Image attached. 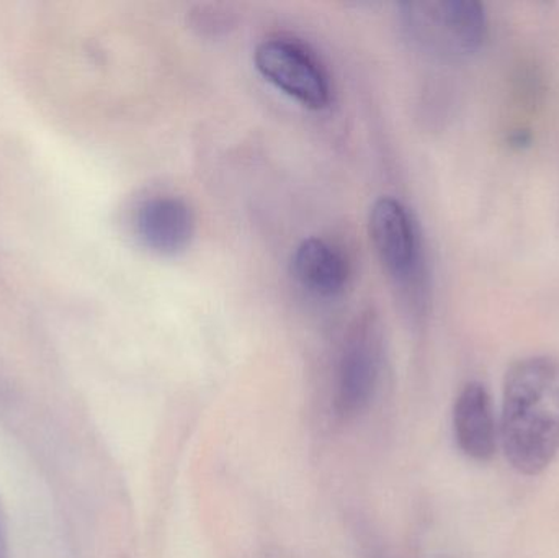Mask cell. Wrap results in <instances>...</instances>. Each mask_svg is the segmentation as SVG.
<instances>
[{"label":"cell","instance_id":"cell-1","mask_svg":"<svg viewBox=\"0 0 559 558\" xmlns=\"http://www.w3.org/2000/svg\"><path fill=\"white\" fill-rule=\"evenodd\" d=\"M499 441L511 467L544 474L559 454V360L528 356L509 367L502 389Z\"/></svg>","mask_w":559,"mask_h":558},{"label":"cell","instance_id":"cell-2","mask_svg":"<svg viewBox=\"0 0 559 558\" xmlns=\"http://www.w3.org/2000/svg\"><path fill=\"white\" fill-rule=\"evenodd\" d=\"M403 22L414 41L447 58L473 55L488 38V13L476 0L407 2Z\"/></svg>","mask_w":559,"mask_h":558},{"label":"cell","instance_id":"cell-3","mask_svg":"<svg viewBox=\"0 0 559 558\" xmlns=\"http://www.w3.org/2000/svg\"><path fill=\"white\" fill-rule=\"evenodd\" d=\"M383 366L381 334L373 318L365 317L350 331L335 376L334 406L342 418H357L373 402Z\"/></svg>","mask_w":559,"mask_h":558},{"label":"cell","instance_id":"cell-4","mask_svg":"<svg viewBox=\"0 0 559 558\" xmlns=\"http://www.w3.org/2000/svg\"><path fill=\"white\" fill-rule=\"evenodd\" d=\"M370 235L388 272L419 294L424 284L423 245L409 210L393 197H381L371 206Z\"/></svg>","mask_w":559,"mask_h":558},{"label":"cell","instance_id":"cell-5","mask_svg":"<svg viewBox=\"0 0 559 558\" xmlns=\"http://www.w3.org/2000/svg\"><path fill=\"white\" fill-rule=\"evenodd\" d=\"M254 61L269 81L306 107L322 108L329 104L328 74L301 43L283 36L264 39L255 48Z\"/></svg>","mask_w":559,"mask_h":558},{"label":"cell","instance_id":"cell-6","mask_svg":"<svg viewBox=\"0 0 559 558\" xmlns=\"http://www.w3.org/2000/svg\"><path fill=\"white\" fill-rule=\"evenodd\" d=\"M453 436L463 455L489 462L499 446V422L491 393L483 383L468 382L453 405Z\"/></svg>","mask_w":559,"mask_h":558},{"label":"cell","instance_id":"cell-7","mask_svg":"<svg viewBox=\"0 0 559 558\" xmlns=\"http://www.w3.org/2000/svg\"><path fill=\"white\" fill-rule=\"evenodd\" d=\"M134 228L146 248L173 254L189 245L195 218L186 200L174 195H157L138 209Z\"/></svg>","mask_w":559,"mask_h":558},{"label":"cell","instance_id":"cell-8","mask_svg":"<svg viewBox=\"0 0 559 558\" xmlns=\"http://www.w3.org/2000/svg\"><path fill=\"white\" fill-rule=\"evenodd\" d=\"M292 264L299 284L312 294L332 297L347 284V259L324 239L308 238L299 242Z\"/></svg>","mask_w":559,"mask_h":558}]
</instances>
